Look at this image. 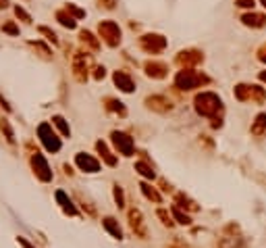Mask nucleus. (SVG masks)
Masks as SVG:
<instances>
[{"instance_id": "1", "label": "nucleus", "mask_w": 266, "mask_h": 248, "mask_svg": "<svg viewBox=\"0 0 266 248\" xmlns=\"http://www.w3.org/2000/svg\"><path fill=\"white\" fill-rule=\"evenodd\" d=\"M195 111H198L202 117H210L212 121H221L218 115L223 113V100L216 94H212V92H202V94L195 96Z\"/></svg>"}, {"instance_id": "2", "label": "nucleus", "mask_w": 266, "mask_h": 248, "mask_svg": "<svg viewBox=\"0 0 266 248\" xmlns=\"http://www.w3.org/2000/svg\"><path fill=\"white\" fill-rule=\"evenodd\" d=\"M202 83H210V77H206L204 73H198V71H191V69H183L175 75V86L179 90H193V88H200Z\"/></svg>"}, {"instance_id": "3", "label": "nucleus", "mask_w": 266, "mask_h": 248, "mask_svg": "<svg viewBox=\"0 0 266 248\" xmlns=\"http://www.w3.org/2000/svg\"><path fill=\"white\" fill-rule=\"evenodd\" d=\"M235 98L239 103H256L262 104L266 98V92L260 86H247V83H239L235 86Z\"/></svg>"}, {"instance_id": "4", "label": "nucleus", "mask_w": 266, "mask_h": 248, "mask_svg": "<svg viewBox=\"0 0 266 248\" xmlns=\"http://www.w3.org/2000/svg\"><path fill=\"white\" fill-rule=\"evenodd\" d=\"M98 34H100V38H102L108 46H119L121 44V27H119V23H114V21H100Z\"/></svg>"}, {"instance_id": "5", "label": "nucleus", "mask_w": 266, "mask_h": 248, "mask_svg": "<svg viewBox=\"0 0 266 248\" xmlns=\"http://www.w3.org/2000/svg\"><path fill=\"white\" fill-rule=\"evenodd\" d=\"M139 46L150 54H158L167 48V38H162L158 34H146V36L139 38Z\"/></svg>"}, {"instance_id": "6", "label": "nucleus", "mask_w": 266, "mask_h": 248, "mask_svg": "<svg viewBox=\"0 0 266 248\" xmlns=\"http://www.w3.org/2000/svg\"><path fill=\"white\" fill-rule=\"evenodd\" d=\"M38 136H40V140L44 142V146H46L48 150L57 152V150L60 148V140L57 138V134L52 131V127L48 125V123H42V125L38 127Z\"/></svg>"}, {"instance_id": "7", "label": "nucleus", "mask_w": 266, "mask_h": 248, "mask_svg": "<svg viewBox=\"0 0 266 248\" xmlns=\"http://www.w3.org/2000/svg\"><path fill=\"white\" fill-rule=\"evenodd\" d=\"M177 65L183 67V69H191L195 65H200L202 61H204V54H202L200 50H181L177 54Z\"/></svg>"}, {"instance_id": "8", "label": "nucleus", "mask_w": 266, "mask_h": 248, "mask_svg": "<svg viewBox=\"0 0 266 248\" xmlns=\"http://www.w3.org/2000/svg\"><path fill=\"white\" fill-rule=\"evenodd\" d=\"M113 142L116 146V150H119L121 154H125V157H131L133 154V140L127 136V134H123V131H113Z\"/></svg>"}, {"instance_id": "9", "label": "nucleus", "mask_w": 266, "mask_h": 248, "mask_svg": "<svg viewBox=\"0 0 266 248\" xmlns=\"http://www.w3.org/2000/svg\"><path fill=\"white\" fill-rule=\"evenodd\" d=\"M146 73L150 77H154V80H162V77H167V73H169V65L160 63V61H148Z\"/></svg>"}, {"instance_id": "10", "label": "nucleus", "mask_w": 266, "mask_h": 248, "mask_svg": "<svg viewBox=\"0 0 266 248\" xmlns=\"http://www.w3.org/2000/svg\"><path fill=\"white\" fill-rule=\"evenodd\" d=\"M146 104L150 106L152 111H158V113L171 111V100L167 96H148L146 98Z\"/></svg>"}, {"instance_id": "11", "label": "nucleus", "mask_w": 266, "mask_h": 248, "mask_svg": "<svg viewBox=\"0 0 266 248\" xmlns=\"http://www.w3.org/2000/svg\"><path fill=\"white\" fill-rule=\"evenodd\" d=\"M77 165H79L83 171H88V173H96L98 169H100V163L96 161V159H92L90 154H83V152H79L77 154Z\"/></svg>"}, {"instance_id": "12", "label": "nucleus", "mask_w": 266, "mask_h": 248, "mask_svg": "<svg viewBox=\"0 0 266 248\" xmlns=\"http://www.w3.org/2000/svg\"><path fill=\"white\" fill-rule=\"evenodd\" d=\"M34 169H36V173L40 175V180H44V182H48V180H52V173H50V169H48V165H46V161H44V157L42 154H38L36 152V157H34Z\"/></svg>"}, {"instance_id": "13", "label": "nucleus", "mask_w": 266, "mask_h": 248, "mask_svg": "<svg viewBox=\"0 0 266 248\" xmlns=\"http://www.w3.org/2000/svg\"><path fill=\"white\" fill-rule=\"evenodd\" d=\"M241 21H244V25L258 29V27L266 25V15H262V13H246L244 17H241Z\"/></svg>"}, {"instance_id": "14", "label": "nucleus", "mask_w": 266, "mask_h": 248, "mask_svg": "<svg viewBox=\"0 0 266 248\" xmlns=\"http://www.w3.org/2000/svg\"><path fill=\"white\" fill-rule=\"evenodd\" d=\"M113 80H114L116 86H119L123 92H127V94H129V92H133V88H135V86H133V80L125 71H116L113 75Z\"/></svg>"}, {"instance_id": "15", "label": "nucleus", "mask_w": 266, "mask_h": 248, "mask_svg": "<svg viewBox=\"0 0 266 248\" xmlns=\"http://www.w3.org/2000/svg\"><path fill=\"white\" fill-rule=\"evenodd\" d=\"M73 71H75V77H77L79 82H83L85 77H88V61H85L83 54H77V57H75Z\"/></svg>"}, {"instance_id": "16", "label": "nucleus", "mask_w": 266, "mask_h": 248, "mask_svg": "<svg viewBox=\"0 0 266 248\" xmlns=\"http://www.w3.org/2000/svg\"><path fill=\"white\" fill-rule=\"evenodd\" d=\"M266 131V113H260L256 117V121H254V125H252V134L254 136H262Z\"/></svg>"}, {"instance_id": "17", "label": "nucleus", "mask_w": 266, "mask_h": 248, "mask_svg": "<svg viewBox=\"0 0 266 248\" xmlns=\"http://www.w3.org/2000/svg\"><path fill=\"white\" fill-rule=\"evenodd\" d=\"M57 21L60 23V25L69 27V29H75V25H77L71 15H67V11H58V13H57Z\"/></svg>"}, {"instance_id": "18", "label": "nucleus", "mask_w": 266, "mask_h": 248, "mask_svg": "<svg viewBox=\"0 0 266 248\" xmlns=\"http://www.w3.org/2000/svg\"><path fill=\"white\" fill-rule=\"evenodd\" d=\"M106 108H108V111L119 113L121 117H125V115H127V111H125V106H123V103H119V100H114V98H106Z\"/></svg>"}, {"instance_id": "19", "label": "nucleus", "mask_w": 266, "mask_h": 248, "mask_svg": "<svg viewBox=\"0 0 266 248\" xmlns=\"http://www.w3.org/2000/svg\"><path fill=\"white\" fill-rule=\"evenodd\" d=\"M81 40H83L85 44H88L92 50H98V48H100V42L92 36V32H88V29H83V32H81Z\"/></svg>"}, {"instance_id": "20", "label": "nucleus", "mask_w": 266, "mask_h": 248, "mask_svg": "<svg viewBox=\"0 0 266 248\" xmlns=\"http://www.w3.org/2000/svg\"><path fill=\"white\" fill-rule=\"evenodd\" d=\"M96 148H98V152L104 157V161L108 163V165H114V163H116V159L113 157L111 152H108V148H106V144H104V142H98V144H96Z\"/></svg>"}, {"instance_id": "21", "label": "nucleus", "mask_w": 266, "mask_h": 248, "mask_svg": "<svg viewBox=\"0 0 266 248\" xmlns=\"http://www.w3.org/2000/svg\"><path fill=\"white\" fill-rule=\"evenodd\" d=\"M52 121H54V125H57V127L62 131V136H69V134H71V129H69V125L65 123V119H62L60 115H57V117H54Z\"/></svg>"}, {"instance_id": "22", "label": "nucleus", "mask_w": 266, "mask_h": 248, "mask_svg": "<svg viewBox=\"0 0 266 248\" xmlns=\"http://www.w3.org/2000/svg\"><path fill=\"white\" fill-rule=\"evenodd\" d=\"M142 190H144V194L148 196V198H152V200H156V203H160V194L156 192L154 188H150L148 184H142Z\"/></svg>"}, {"instance_id": "23", "label": "nucleus", "mask_w": 266, "mask_h": 248, "mask_svg": "<svg viewBox=\"0 0 266 248\" xmlns=\"http://www.w3.org/2000/svg\"><path fill=\"white\" fill-rule=\"evenodd\" d=\"M57 198H58V203H60L62 207H65L69 213H71V215H75V208L71 207V200H67V196L62 194V192H58V194H57Z\"/></svg>"}, {"instance_id": "24", "label": "nucleus", "mask_w": 266, "mask_h": 248, "mask_svg": "<svg viewBox=\"0 0 266 248\" xmlns=\"http://www.w3.org/2000/svg\"><path fill=\"white\" fill-rule=\"evenodd\" d=\"M135 169H137V171L142 173L144 177H154V171H152V167H148L146 163H137V165H135Z\"/></svg>"}, {"instance_id": "25", "label": "nucleus", "mask_w": 266, "mask_h": 248, "mask_svg": "<svg viewBox=\"0 0 266 248\" xmlns=\"http://www.w3.org/2000/svg\"><path fill=\"white\" fill-rule=\"evenodd\" d=\"M67 13H71V15H75L77 19H81V17H85V11H81V9H77V6L73 4V2H69L67 4Z\"/></svg>"}, {"instance_id": "26", "label": "nucleus", "mask_w": 266, "mask_h": 248, "mask_svg": "<svg viewBox=\"0 0 266 248\" xmlns=\"http://www.w3.org/2000/svg\"><path fill=\"white\" fill-rule=\"evenodd\" d=\"M104 226L111 229V234H114L116 238H121V227L114 226V219H104Z\"/></svg>"}, {"instance_id": "27", "label": "nucleus", "mask_w": 266, "mask_h": 248, "mask_svg": "<svg viewBox=\"0 0 266 248\" xmlns=\"http://www.w3.org/2000/svg\"><path fill=\"white\" fill-rule=\"evenodd\" d=\"M40 34H44V36H46V40H50L52 44H58V38H57V34L50 32L48 27H40Z\"/></svg>"}, {"instance_id": "28", "label": "nucleus", "mask_w": 266, "mask_h": 248, "mask_svg": "<svg viewBox=\"0 0 266 248\" xmlns=\"http://www.w3.org/2000/svg\"><path fill=\"white\" fill-rule=\"evenodd\" d=\"M173 213H175V217L179 219V223H185V226H187V223H191V219H190V217H187V215H183L181 211H179V208H173Z\"/></svg>"}, {"instance_id": "29", "label": "nucleus", "mask_w": 266, "mask_h": 248, "mask_svg": "<svg viewBox=\"0 0 266 248\" xmlns=\"http://www.w3.org/2000/svg\"><path fill=\"white\" fill-rule=\"evenodd\" d=\"M235 6H239V9H254V0H235Z\"/></svg>"}, {"instance_id": "30", "label": "nucleus", "mask_w": 266, "mask_h": 248, "mask_svg": "<svg viewBox=\"0 0 266 248\" xmlns=\"http://www.w3.org/2000/svg\"><path fill=\"white\" fill-rule=\"evenodd\" d=\"M15 13H17V17H21V19L25 21V23H31V17H29V15H27L25 11L21 9V6H15Z\"/></svg>"}, {"instance_id": "31", "label": "nucleus", "mask_w": 266, "mask_h": 248, "mask_svg": "<svg viewBox=\"0 0 266 248\" xmlns=\"http://www.w3.org/2000/svg\"><path fill=\"white\" fill-rule=\"evenodd\" d=\"M2 29H4L6 34H19V27L15 25V23H6V25H4Z\"/></svg>"}, {"instance_id": "32", "label": "nucleus", "mask_w": 266, "mask_h": 248, "mask_svg": "<svg viewBox=\"0 0 266 248\" xmlns=\"http://www.w3.org/2000/svg\"><path fill=\"white\" fill-rule=\"evenodd\" d=\"M258 61H262V63H266V44H262L260 48H258Z\"/></svg>"}, {"instance_id": "33", "label": "nucleus", "mask_w": 266, "mask_h": 248, "mask_svg": "<svg viewBox=\"0 0 266 248\" xmlns=\"http://www.w3.org/2000/svg\"><path fill=\"white\" fill-rule=\"evenodd\" d=\"M114 198H116V203H119V207H123V192H121L119 186L114 188Z\"/></svg>"}, {"instance_id": "34", "label": "nucleus", "mask_w": 266, "mask_h": 248, "mask_svg": "<svg viewBox=\"0 0 266 248\" xmlns=\"http://www.w3.org/2000/svg\"><path fill=\"white\" fill-rule=\"evenodd\" d=\"M94 71H96V73H94V77H96V80H102V77L106 75V73H104V71H106L104 67H96V69H94Z\"/></svg>"}, {"instance_id": "35", "label": "nucleus", "mask_w": 266, "mask_h": 248, "mask_svg": "<svg viewBox=\"0 0 266 248\" xmlns=\"http://www.w3.org/2000/svg\"><path fill=\"white\" fill-rule=\"evenodd\" d=\"M106 6V9H113V6L116 4V0H100V6Z\"/></svg>"}, {"instance_id": "36", "label": "nucleus", "mask_w": 266, "mask_h": 248, "mask_svg": "<svg viewBox=\"0 0 266 248\" xmlns=\"http://www.w3.org/2000/svg\"><path fill=\"white\" fill-rule=\"evenodd\" d=\"M2 129H4V134H6V138H9V140L13 142V134H11V127L6 125V121H2Z\"/></svg>"}, {"instance_id": "37", "label": "nucleus", "mask_w": 266, "mask_h": 248, "mask_svg": "<svg viewBox=\"0 0 266 248\" xmlns=\"http://www.w3.org/2000/svg\"><path fill=\"white\" fill-rule=\"evenodd\" d=\"M158 215H160L162 219H164V223H167V226H171V223H173V221H171V217H169L167 213H164V211H158Z\"/></svg>"}, {"instance_id": "38", "label": "nucleus", "mask_w": 266, "mask_h": 248, "mask_svg": "<svg viewBox=\"0 0 266 248\" xmlns=\"http://www.w3.org/2000/svg\"><path fill=\"white\" fill-rule=\"evenodd\" d=\"M258 77H260V82L266 83V71H260V75H258Z\"/></svg>"}, {"instance_id": "39", "label": "nucleus", "mask_w": 266, "mask_h": 248, "mask_svg": "<svg viewBox=\"0 0 266 248\" xmlns=\"http://www.w3.org/2000/svg\"><path fill=\"white\" fill-rule=\"evenodd\" d=\"M6 4H9V0H0V9H4Z\"/></svg>"}, {"instance_id": "40", "label": "nucleus", "mask_w": 266, "mask_h": 248, "mask_svg": "<svg viewBox=\"0 0 266 248\" xmlns=\"http://www.w3.org/2000/svg\"><path fill=\"white\" fill-rule=\"evenodd\" d=\"M260 2H262V4H264V9H266V0H260Z\"/></svg>"}]
</instances>
